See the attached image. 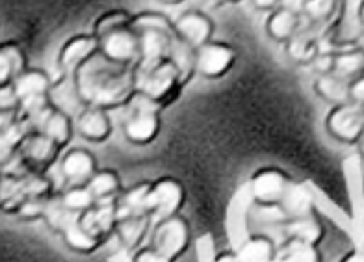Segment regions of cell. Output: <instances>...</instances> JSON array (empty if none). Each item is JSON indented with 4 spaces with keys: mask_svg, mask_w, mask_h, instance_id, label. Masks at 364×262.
Returning <instances> with one entry per match:
<instances>
[{
    "mask_svg": "<svg viewBox=\"0 0 364 262\" xmlns=\"http://www.w3.org/2000/svg\"><path fill=\"white\" fill-rule=\"evenodd\" d=\"M225 2H240V0H225Z\"/></svg>",
    "mask_w": 364,
    "mask_h": 262,
    "instance_id": "39",
    "label": "cell"
},
{
    "mask_svg": "<svg viewBox=\"0 0 364 262\" xmlns=\"http://www.w3.org/2000/svg\"><path fill=\"white\" fill-rule=\"evenodd\" d=\"M26 54L17 43L0 45V91L11 86V82L26 69Z\"/></svg>",
    "mask_w": 364,
    "mask_h": 262,
    "instance_id": "19",
    "label": "cell"
},
{
    "mask_svg": "<svg viewBox=\"0 0 364 262\" xmlns=\"http://www.w3.org/2000/svg\"><path fill=\"white\" fill-rule=\"evenodd\" d=\"M132 23V15L125 10H114L108 11V14L101 15L99 19L93 24V36H101L105 32H110L114 28H119V26H125V24Z\"/></svg>",
    "mask_w": 364,
    "mask_h": 262,
    "instance_id": "32",
    "label": "cell"
},
{
    "mask_svg": "<svg viewBox=\"0 0 364 262\" xmlns=\"http://www.w3.org/2000/svg\"><path fill=\"white\" fill-rule=\"evenodd\" d=\"M63 239L68 242V246L75 251L80 253H91L95 251L99 246H101V240H97L93 234L87 233L80 224H78V219H75L73 224H69L65 229L62 231Z\"/></svg>",
    "mask_w": 364,
    "mask_h": 262,
    "instance_id": "30",
    "label": "cell"
},
{
    "mask_svg": "<svg viewBox=\"0 0 364 262\" xmlns=\"http://www.w3.org/2000/svg\"><path fill=\"white\" fill-rule=\"evenodd\" d=\"M364 67V54L363 48L353 45V47H346L338 53H333V69L331 73L336 77L351 80V78L363 75Z\"/></svg>",
    "mask_w": 364,
    "mask_h": 262,
    "instance_id": "22",
    "label": "cell"
},
{
    "mask_svg": "<svg viewBox=\"0 0 364 262\" xmlns=\"http://www.w3.org/2000/svg\"><path fill=\"white\" fill-rule=\"evenodd\" d=\"M275 243L268 236H251L240 243L236 253L238 262H269L275 258Z\"/></svg>",
    "mask_w": 364,
    "mask_h": 262,
    "instance_id": "24",
    "label": "cell"
},
{
    "mask_svg": "<svg viewBox=\"0 0 364 262\" xmlns=\"http://www.w3.org/2000/svg\"><path fill=\"white\" fill-rule=\"evenodd\" d=\"M182 203H184V188L175 179H159L149 184L145 210L151 214L153 221L178 214Z\"/></svg>",
    "mask_w": 364,
    "mask_h": 262,
    "instance_id": "6",
    "label": "cell"
},
{
    "mask_svg": "<svg viewBox=\"0 0 364 262\" xmlns=\"http://www.w3.org/2000/svg\"><path fill=\"white\" fill-rule=\"evenodd\" d=\"M327 132L342 143H355L363 136V106L353 103L333 105L326 117Z\"/></svg>",
    "mask_w": 364,
    "mask_h": 262,
    "instance_id": "9",
    "label": "cell"
},
{
    "mask_svg": "<svg viewBox=\"0 0 364 262\" xmlns=\"http://www.w3.org/2000/svg\"><path fill=\"white\" fill-rule=\"evenodd\" d=\"M236 56L238 53L235 47L210 39L192 51V71L210 80L225 77L235 66Z\"/></svg>",
    "mask_w": 364,
    "mask_h": 262,
    "instance_id": "5",
    "label": "cell"
},
{
    "mask_svg": "<svg viewBox=\"0 0 364 262\" xmlns=\"http://www.w3.org/2000/svg\"><path fill=\"white\" fill-rule=\"evenodd\" d=\"M279 206L283 209L288 219L312 214V201L309 192L303 186L294 184V182H288L287 190L279 201Z\"/></svg>",
    "mask_w": 364,
    "mask_h": 262,
    "instance_id": "23",
    "label": "cell"
},
{
    "mask_svg": "<svg viewBox=\"0 0 364 262\" xmlns=\"http://www.w3.org/2000/svg\"><path fill=\"white\" fill-rule=\"evenodd\" d=\"M348 95H350V103L353 105H364V77L359 75V77L351 78L348 80Z\"/></svg>",
    "mask_w": 364,
    "mask_h": 262,
    "instance_id": "34",
    "label": "cell"
},
{
    "mask_svg": "<svg viewBox=\"0 0 364 262\" xmlns=\"http://www.w3.org/2000/svg\"><path fill=\"white\" fill-rule=\"evenodd\" d=\"M288 179L277 167H262L255 173L247 184L250 196L257 205H279L284 190L288 186Z\"/></svg>",
    "mask_w": 364,
    "mask_h": 262,
    "instance_id": "10",
    "label": "cell"
},
{
    "mask_svg": "<svg viewBox=\"0 0 364 262\" xmlns=\"http://www.w3.org/2000/svg\"><path fill=\"white\" fill-rule=\"evenodd\" d=\"M303 6H305V0H279L277 8H283V10L292 11L296 15H301Z\"/></svg>",
    "mask_w": 364,
    "mask_h": 262,
    "instance_id": "35",
    "label": "cell"
},
{
    "mask_svg": "<svg viewBox=\"0 0 364 262\" xmlns=\"http://www.w3.org/2000/svg\"><path fill=\"white\" fill-rule=\"evenodd\" d=\"M184 82L186 75L173 58L160 60L153 66L136 67V90L162 106L178 95Z\"/></svg>",
    "mask_w": 364,
    "mask_h": 262,
    "instance_id": "2",
    "label": "cell"
},
{
    "mask_svg": "<svg viewBox=\"0 0 364 262\" xmlns=\"http://www.w3.org/2000/svg\"><path fill=\"white\" fill-rule=\"evenodd\" d=\"M153 218L147 212H130V214H119L115 219L114 233L125 248L136 249L147 240L153 229Z\"/></svg>",
    "mask_w": 364,
    "mask_h": 262,
    "instance_id": "15",
    "label": "cell"
},
{
    "mask_svg": "<svg viewBox=\"0 0 364 262\" xmlns=\"http://www.w3.org/2000/svg\"><path fill=\"white\" fill-rule=\"evenodd\" d=\"M287 221L288 224L284 231H287L288 239H299L316 246L321 240V236H323V227H321L320 221L314 218V214L287 219Z\"/></svg>",
    "mask_w": 364,
    "mask_h": 262,
    "instance_id": "28",
    "label": "cell"
},
{
    "mask_svg": "<svg viewBox=\"0 0 364 262\" xmlns=\"http://www.w3.org/2000/svg\"><path fill=\"white\" fill-rule=\"evenodd\" d=\"M99 51V41L93 33H78L68 39L58 54V69L60 75H73L78 66Z\"/></svg>",
    "mask_w": 364,
    "mask_h": 262,
    "instance_id": "14",
    "label": "cell"
},
{
    "mask_svg": "<svg viewBox=\"0 0 364 262\" xmlns=\"http://www.w3.org/2000/svg\"><path fill=\"white\" fill-rule=\"evenodd\" d=\"M28 121L30 127H32L30 130L43 132L45 136L53 138L60 147H65L75 134V125H73L71 117L50 105H47L36 114L28 115Z\"/></svg>",
    "mask_w": 364,
    "mask_h": 262,
    "instance_id": "11",
    "label": "cell"
},
{
    "mask_svg": "<svg viewBox=\"0 0 364 262\" xmlns=\"http://www.w3.org/2000/svg\"><path fill=\"white\" fill-rule=\"evenodd\" d=\"M338 4H341L338 0H305L301 17H305L312 24L327 26L335 21Z\"/></svg>",
    "mask_w": 364,
    "mask_h": 262,
    "instance_id": "29",
    "label": "cell"
},
{
    "mask_svg": "<svg viewBox=\"0 0 364 262\" xmlns=\"http://www.w3.org/2000/svg\"><path fill=\"white\" fill-rule=\"evenodd\" d=\"M173 30L175 36L186 45L190 51L197 48L199 45L210 41L214 33V23L206 14L197 10L184 11L173 21Z\"/></svg>",
    "mask_w": 364,
    "mask_h": 262,
    "instance_id": "13",
    "label": "cell"
},
{
    "mask_svg": "<svg viewBox=\"0 0 364 262\" xmlns=\"http://www.w3.org/2000/svg\"><path fill=\"white\" fill-rule=\"evenodd\" d=\"M99 41V53L105 54L114 62L129 63L136 66L139 60V45H138V33L130 24L114 28L110 32H105L97 36Z\"/></svg>",
    "mask_w": 364,
    "mask_h": 262,
    "instance_id": "8",
    "label": "cell"
},
{
    "mask_svg": "<svg viewBox=\"0 0 364 262\" xmlns=\"http://www.w3.org/2000/svg\"><path fill=\"white\" fill-rule=\"evenodd\" d=\"M127 115L123 120V132L130 143L145 145L153 142L160 132V114L162 105L149 99L141 91L136 90L125 105Z\"/></svg>",
    "mask_w": 364,
    "mask_h": 262,
    "instance_id": "3",
    "label": "cell"
},
{
    "mask_svg": "<svg viewBox=\"0 0 364 262\" xmlns=\"http://www.w3.org/2000/svg\"><path fill=\"white\" fill-rule=\"evenodd\" d=\"M318 95L321 99H326L331 105H344L350 103V95H348V80L336 77L333 73H326L320 75L314 82Z\"/></svg>",
    "mask_w": 364,
    "mask_h": 262,
    "instance_id": "27",
    "label": "cell"
},
{
    "mask_svg": "<svg viewBox=\"0 0 364 262\" xmlns=\"http://www.w3.org/2000/svg\"><path fill=\"white\" fill-rule=\"evenodd\" d=\"M58 166H60V175L69 186H84L97 172L95 158L86 149H71L60 158Z\"/></svg>",
    "mask_w": 364,
    "mask_h": 262,
    "instance_id": "17",
    "label": "cell"
},
{
    "mask_svg": "<svg viewBox=\"0 0 364 262\" xmlns=\"http://www.w3.org/2000/svg\"><path fill=\"white\" fill-rule=\"evenodd\" d=\"M164 4H181V2H184V0H162Z\"/></svg>",
    "mask_w": 364,
    "mask_h": 262,
    "instance_id": "38",
    "label": "cell"
},
{
    "mask_svg": "<svg viewBox=\"0 0 364 262\" xmlns=\"http://www.w3.org/2000/svg\"><path fill=\"white\" fill-rule=\"evenodd\" d=\"M218 262H238L236 261V253H218V257H216Z\"/></svg>",
    "mask_w": 364,
    "mask_h": 262,
    "instance_id": "37",
    "label": "cell"
},
{
    "mask_svg": "<svg viewBox=\"0 0 364 262\" xmlns=\"http://www.w3.org/2000/svg\"><path fill=\"white\" fill-rule=\"evenodd\" d=\"M47 97L48 105L63 112V114H68L71 120H75L80 114V110L84 108V103L78 95L73 75H60L58 82H53L48 88Z\"/></svg>",
    "mask_w": 364,
    "mask_h": 262,
    "instance_id": "18",
    "label": "cell"
},
{
    "mask_svg": "<svg viewBox=\"0 0 364 262\" xmlns=\"http://www.w3.org/2000/svg\"><path fill=\"white\" fill-rule=\"evenodd\" d=\"M84 106L123 108L136 91V66L114 62L97 51L73 73Z\"/></svg>",
    "mask_w": 364,
    "mask_h": 262,
    "instance_id": "1",
    "label": "cell"
},
{
    "mask_svg": "<svg viewBox=\"0 0 364 262\" xmlns=\"http://www.w3.org/2000/svg\"><path fill=\"white\" fill-rule=\"evenodd\" d=\"M17 151H19L21 160H23L32 172L43 173L45 169H48V167L56 162L62 147H60L53 138L45 136L43 132L28 130V132L24 134V138L21 140Z\"/></svg>",
    "mask_w": 364,
    "mask_h": 262,
    "instance_id": "7",
    "label": "cell"
},
{
    "mask_svg": "<svg viewBox=\"0 0 364 262\" xmlns=\"http://www.w3.org/2000/svg\"><path fill=\"white\" fill-rule=\"evenodd\" d=\"M299 24H301V15H296L283 8H275L266 19V33L277 43H287L297 32Z\"/></svg>",
    "mask_w": 364,
    "mask_h": 262,
    "instance_id": "21",
    "label": "cell"
},
{
    "mask_svg": "<svg viewBox=\"0 0 364 262\" xmlns=\"http://www.w3.org/2000/svg\"><path fill=\"white\" fill-rule=\"evenodd\" d=\"M58 199H60V203L65 209L73 210L77 214H82L84 210H87L95 203V199H93V196H91L86 186H69L68 190L63 192Z\"/></svg>",
    "mask_w": 364,
    "mask_h": 262,
    "instance_id": "31",
    "label": "cell"
},
{
    "mask_svg": "<svg viewBox=\"0 0 364 262\" xmlns=\"http://www.w3.org/2000/svg\"><path fill=\"white\" fill-rule=\"evenodd\" d=\"M75 132L87 142H105L112 134V120L108 110L97 106H84L80 114L73 120Z\"/></svg>",
    "mask_w": 364,
    "mask_h": 262,
    "instance_id": "16",
    "label": "cell"
},
{
    "mask_svg": "<svg viewBox=\"0 0 364 262\" xmlns=\"http://www.w3.org/2000/svg\"><path fill=\"white\" fill-rule=\"evenodd\" d=\"M193 251H196V258L201 262H212L216 261L218 257V248L216 240L210 233L199 234L196 240H193Z\"/></svg>",
    "mask_w": 364,
    "mask_h": 262,
    "instance_id": "33",
    "label": "cell"
},
{
    "mask_svg": "<svg viewBox=\"0 0 364 262\" xmlns=\"http://www.w3.org/2000/svg\"><path fill=\"white\" fill-rule=\"evenodd\" d=\"M190 246H192L190 227H188L186 219L178 214L168 216V218H162L153 224L151 248L159 253L164 262L178 258Z\"/></svg>",
    "mask_w": 364,
    "mask_h": 262,
    "instance_id": "4",
    "label": "cell"
},
{
    "mask_svg": "<svg viewBox=\"0 0 364 262\" xmlns=\"http://www.w3.org/2000/svg\"><path fill=\"white\" fill-rule=\"evenodd\" d=\"M50 78L45 71L41 69H24L23 73H19V77L11 82V93H14L15 100L26 99V97L32 95H43V93H48V88H50Z\"/></svg>",
    "mask_w": 364,
    "mask_h": 262,
    "instance_id": "20",
    "label": "cell"
},
{
    "mask_svg": "<svg viewBox=\"0 0 364 262\" xmlns=\"http://www.w3.org/2000/svg\"><path fill=\"white\" fill-rule=\"evenodd\" d=\"M273 261L284 262H316L320 261L314 243H309L299 239H288L279 249H275Z\"/></svg>",
    "mask_w": 364,
    "mask_h": 262,
    "instance_id": "26",
    "label": "cell"
},
{
    "mask_svg": "<svg viewBox=\"0 0 364 262\" xmlns=\"http://www.w3.org/2000/svg\"><path fill=\"white\" fill-rule=\"evenodd\" d=\"M251 4H253L257 10L272 11L279 6V0H251Z\"/></svg>",
    "mask_w": 364,
    "mask_h": 262,
    "instance_id": "36",
    "label": "cell"
},
{
    "mask_svg": "<svg viewBox=\"0 0 364 262\" xmlns=\"http://www.w3.org/2000/svg\"><path fill=\"white\" fill-rule=\"evenodd\" d=\"M84 186L95 201L112 199L119 194V175L112 169H97Z\"/></svg>",
    "mask_w": 364,
    "mask_h": 262,
    "instance_id": "25",
    "label": "cell"
},
{
    "mask_svg": "<svg viewBox=\"0 0 364 262\" xmlns=\"http://www.w3.org/2000/svg\"><path fill=\"white\" fill-rule=\"evenodd\" d=\"M335 45L353 47L363 36V0H341L338 11L333 21Z\"/></svg>",
    "mask_w": 364,
    "mask_h": 262,
    "instance_id": "12",
    "label": "cell"
}]
</instances>
